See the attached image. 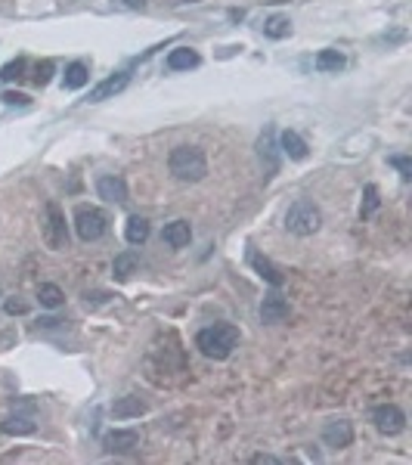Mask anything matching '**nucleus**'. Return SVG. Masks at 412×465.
<instances>
[{
	"label": "nucleus",
	"instance_id": "f8f14e48",
	"mask_svg": "<svg viewBox=\"0 0 412 465\" xmlns=\"http://www.w3.org/2000/svg\"><path fill=\"white\" fill-rule=\"evenodd\" d=\"M279 152L288 155L292 162H304L310 149H307V143H304V137L298 131H282L279 134Z\"/></svg>",
	"mask_w": 412,
	"mask_h": 465
},
{
	"label": "nucleus",
	"instance_id": "6e6552de",
	"mask_svg": "<svg viewBox=\"0 0 412 465\" xmlns=\"http://www.w3.org/2000/svg\"><path fill=\"white\" fill-rule=\"evenodd\" d=\"M322 443L332 450H347L353 443V425L347 419H335L322 428Z\"/></svg>",
	"mask_w": 412,
	"mask_h": 465
},
{
	"label": "nucleus",
	"instance_id": "9b49d317",
	"mask_svg": "<svg viewBox=\"0 0 412 465\" xmlns=\"http://www.w3.org/2000/svg\"><path fill=\"white\" fill-rule=\"evenodd\" d=\"M97 192H99V199H106V202H112V205L127 202V183L121 180V177H115V174L99 177V180H97Z\"/></svg>",
	"mask_w": 412,
	"mask_h": 465
},
{
	"label": "nucleus",
	"instance_id": "2f4dec72",
	"mask_svg": "<svg viewBox=\"0 0 412 465\" xmlns=\"http://www.w3.org/2000/svg\"><path fill=\"white\" fill-rule=\"evenodd\" d=\"M125 3L130 6V10H143V6H146V0H125Z\"/></svg>",
	"mask_w": 412,
	"mask_h": 465
},
{
	"label": "nucleus",
	"instance_id": "39448f33",
	"mask_svg": "<svg viewBox=\"0 0 412 465\" xmlns=\"http://www.w3.org/2000/svg\"><path fill=\"white\" fill-rule=\"evenodd\" d=\"M43 242H47L53 252L69 248V224H65V214L56 202H47V224H43Z\"/></svg>",
	"mask_w": 412,
	"mask_h": 465
},
{
	"label": "nucleus",
	"instance_id": "2eb2a0df",
	"mask_svg": "<svg viewBox=\"0 0 412 465\" xmlns=\"http://www.w3.org/2000/svg\"><path fill=\"white\" fill-rule=\"evenodd\" d=\"M288 317V301L279 295H267L264 304H260V320L264 323H282Z\"/></svg>",
	"mask_w": 412,
	"mask_h": 465
},
{
	"label": "nucleus",
	"instance_id": "473e14b6",
	"mask_svg": "<svg viewBox=\"0 0 412 465\" xmlns=\"http://www.w3.org/2000/svg\"><path fill=\"white\" fill-rule=\"evenodd\" d=\"M186 3H199V0H186Z\"/></svg>",
	"mask_w": 412,
	"mask_h": 465
},
{
	"label": "nucleus",
	"instance_id": "b1692460",
	"mask_svg": "<svg viewBox=\"0 0 412 465\" xmlns=\"http://www.w3.org/2000/svg\"><path fill=\"white\" fill-rule=\"evenodd\" d=\"M316 69L320 71H341L344 56L338 53V50H320V53H316Z\"/></svg>",
	"mask_w": 412,
	"mask_h": 465
},
{
	"label": "nucleus",
	"instance_id": "9d476101",
	"mask_svg": "<svg viewBox=\"0 0 412 465\" xmlns=\"http://www.w3.org/2000/svg\"><path fill=\"white\" fill-rule=\"evenodd\" d=\"M127 81H130L127 71H115V75H108L106 81H99L97 87L90 90V96H87V99H90V103H103V99H112L115 93H121V90L127 87Z\"/></svg>",
	"mask_w": 412,
	"mask_h": 465
},
{
	"label": "nucleus",
	"instance_id": "c85d7f7f",
	"mask_svg": "<svg viewBox=\"0 0 412 465\" xmlns=\"http://www.w3.org/2000/svg\"><path fill=\"white\" fill-rule=\"evenodd\" d=\"M0 99H3L6 106H19V109H25V106L31 103V96H25V93H16V90H6Z\"/></svg>",
	"mask_w": 412,
	"mask_h": 465
},
{
	"label": "nucleus",
	"instance_id": "0eeeda50",
	"mask_svg": "<svg viewBox=\"0 0 412 465\" xmlns=\"http://www.w3.org/2000/svg\"><path fill=\"white\" fill-rule=\"evenodd\" d=\"M257 155H260V162H264V177L270 180L279 171V143H276V131H273V127H267V131L260 134Z\"/></svg>",
	"mask_w": 412,
	"mask_h": 465
},
{
	"label": "nucleus",
	"instance_id": "6ab92c4d",
	"mask_svg": "<svg viewBox=\"0 0 412 465\" xmlns=\"http://www.w3.org/2000/svg\"><path fill=\"white\" fill-rule=\"evenodd\" d=\"M34 419L31 416H19V413H13V416H6L0 422V431L10 434V438H22V434H34Z\"/></svg>",
	"mask_w": 412,
	"mask_h": 465
},
{
	"label": "nucleus",
	"instance_id": "20e7f679",
	"mask_svg": "<svg viewBox=\"0 0 412 465\" xmlns=\"http://www.w3.org/2000/svg\"><path fill=\"white\" fill-rule=\"evenodd\" d=\"M108 230V220H106V214L99 211V208H93V205H81V208L75 211V233H78V239H84V242H97V239H103Z\"/></svg>",
	"mask_w": 412,
	"mask_h": 465
},
{
	"label": "nucleus",
	"instance_id": "393cba45",
	"mask_svg": "<svg viewBox=\"0 0 412 465\" xmlns=\"http://www.w3.org/2000/svg\"><path fill=\"white\" fill-rule=\"evenodd\" d=\"M378 205H381V199H378V186L375 183H369L366 189H363V205H360V217H372L375 211H378Z\"/></svg>",
	"mask_w": 412,
	"mask_h": 465
},
{
	"label": "nucleus",
	"instance_id": "4be33fe9",
	"mask_svg": "<svg viewBox=\"0 0 412 465\" xmlns=\"http://www.w3.org/2000/svg\"><path fill=\"white\" fill-rule=\"evenodd\" d=\"M38 301H41V307H47V310H56V307L65 304V292L56 282H43L38 289Z\"/></svg>",
	"mask_w": 412,
	"mask_h": 465
},
{
	"label": "nucleus",
	"instance_id": "423d86ee",
	"mask_svg": "<svg viewBox=\"0 0 412 465\" xmlns=\"http://www.w3.org/2000/svg\"><path fill=\"white\" fill-rule=\"evenodd\" d=\"M372 422L381 434H400L406 428V413L397 403H378L372 410Z\"/></svg>",
	"mask_w": 412,
	"mask_h": 465
},
{
	"label": "nucleus",
	"instance_id": "ddd939ff",
	"mask_svg": "<svg viewBox=\"0 0 412 465\" xmlns=\"http://www.w3.org/2000/svg\"><path fill=\"white\" fill-rule=\"evenodd\" d=\"M162 239L168 242L171 248H186V245L192 242V227H190V220H171V224H164Z\"/></svg>",
	"mask_w": 412,
	"mask_h": 465
},
{
	"label": "nucleus",
	"instance_id": "aec40b11",
	"mask_svg": "<svg viewBox=\"0 0 412 465\" xmlns=\"http://www.w3.org/2000/svg\"><path fill=\"white\" fill-rule=\"evenodd\" d=\"M87 81H90V69H87L84 62H71V66L65 69V75H62V87L65 90H81V87H87Z\"/></svg>",
	"mask_w": 412,
	"mask_h": 465
},
{
	"label": "nucleus",
	"instance_id": "a878e982",
	"mask_svg": "<svg viewBox=\"0 0 412 465\" xmlns=\"http://www.w3.org/2000/svg\"><path fill=\"white\" fill-rule=\"evenodd\" d=\"M25 69H28L25 59H13V62H6V66L0 69V78H3L6 84H10V81H19V78H25Z\"/></svg>",
	"mask_w": 412,
	"mask_h": 465
},
{
	"label": "nucleus",
	"instance_id": "c756f323",
	"mask_svg": "<svg viewBox=\"0 0 412 465\" xmlns=\"http://www.w3.org/2000/svg\"><path fill=\"white\" fill-rule=\"evenodd\" d=\"M3 310L10 313V317H25V313H28V304H25V301H19V298H6Z\"/></svg>",
	"mask_w": 412,
	"mask_h": 465
},
{
	"label": "nucleus",
	"instance_id": "7ed1b4c3",
	"mask_svg": "<svg viewBox=\"0 0 412 465\" xmlns=\"http://www.w3.org/2000/svg\"><path fill=\"white\" fill-rule=\"evenodd\" d=\"M322 227V211L307 199H298L292 208L285 211V230L294 236H313Z\"/></svg>",
	"mask_w": 412,
	"mask_h": 465
},
{
	"label": "nucleus",
	"instance_id": "412c9836",
	"mask_svg": "<svg viewBox=\"0 0 412 465\" xmlns=\"http://www.w3.org/2000/svg\"><path fill=\"white\" fill-rule=\"evenodd\" d=\"M136 267H140V261H136L134 252H121L115 255V264H112V276L118 279V282H125V279H130L136 273Z\"/></svg>",
	"mask_w": 412,
	"mask_h": 465
},
{
	"label": "nucleus",
	"instance_id": "f03ea898",
	"mask_svg": "<svg viewBox=\"0 0 412 465\" xmlns=\"http://www.w3.org/2000/svg\"><path fill=\"white\" fill-rule=\"evenodd\" d=\"M168 168L177 180L183 183H199L208 174V159L199 146H177L168 159Z\"/></svg>",
	"mask_w": 412,
	"mask_h": 465
},
{
	"label": "nucleus",
	"instance_id": "cd10ccee",
	"mask_svg": "<svg viewBox=\"0 0 412 465\" xmlns=\"http://www.w3.org/2000/svg\"><path fill=\"white\" fill-rule=\"evenodd\" d=\"M388 162L394 164L397 171H400V177H403V180H412V162L406 159V155H390Z\"/></svg>",
	"mask_w": 412,
	"mask_h": 465
},
{
	"label": "nucleus",
	"instance_id": "5701e85b",
	"mask_svg": "<svg viewBox=\"0 0 412 465\" xmlns=\"http://www.w3.org/2000/svg\"><path fill=\"white\" fill-rule=\"evenodd\" d=\"M264 34H267V38H273V41L288 38V34H292V22H288V16H270L264 22Z\"/></svg>",
	"mask_w": 412,
	"mask_h": 465
},
{
	"label": "nucleus",
	"instance_id": "f3484780",
	"mask_svg": "<svg viewBox=\"0 0 412 465\" xmlns=\"http://www.w3.org/2000/svg\"><path fill=\"white\" fill-rule=\"evenodd\" d=\"M199 53L190 47H177V50H171L168 53V59H164V66H168L171 71H186V69H195L199 66Z\"/></svg>",
	"mask_w": 412,
	"mask_h": 465
},
{
	"label": "nucleus",
	"instance_id": "a211bd4d",
	"mask_svg": "<svg viewBox=\"0 0 412 465\" xmlns=\"http://www.w3.org/2000/svg\"><path fill=\"white\" fill-rule=\"evenodd\" d=\"M149 233H152L149 220L140 217V214H130L127 224H125V239L130 242V245H143V242L149 239Z\"/></svg>",
	"mask_w": 412,
	"mask_h": 465
},
{
	"label": "nucleus",
	"instance_id": "bb28decb",
	"mask_svg": "<svg viewBox=\"0 0 412 465\" xmlns=\"http://www.w3.org/2000/svg\"><path fill=\"white\" fill-rule=\"evenodd\" d=\"M53 59H43V62H38V66H34V84H38V87H43V84H50V78H53Z\"/></svg>",
	"mask_w": 412,
	"mask_h": 465
},
{
	"label": "nucleus",
	"instance_id": "4468645a",
	"mask_svg": "<svg viewBox=\"0 0 412 465\" xmlns=\"http://www.w3.org/2000/svg\"><path fill=\"white\" fill-rule=\"evenodd\" d=\"M248 264H251V267H255V273H257L260 279H264V282L276 285V289H279L282 282H285V276H282L279 270L273 267V261H270V257H264L260 252H251V255H248Z\"/></svg>",
	"mask_w": 412,
	"mask_h": 465
},
{
	"label": "nucleus",
	"instance_id": "7c9ffc66",
	"mask_svg": "<svg viewBox=\"0 0 412 465\" xmlns=\"http://www.w3.org/2000/svg\"><path fill=\"white\" fill-rule=\"evenodd\" d=\"M251 462H255V465H276L279 459H276V456H267V453H257V456H251Z\"/></svg>",
	"mask_w": 412,
	"mask_h": 465
},
{
	"label": "nucleus",
	"instance_id": "1a4fd4ad",
	"mask_svg": "<svg viewBox=\"0 0 412 465\" xmlns=\"http://www.w3.org/2000/svg\"><path fill=\"white\" fill-rule=\"evenodd\" d=\"M103 447L108 453H134L136 447H140V434L134 431V428H115V431H108L103 438Z\"/></svg>",
	"mask_w": 412,
	"mask_h": 465
},
{
	"label": "nucleus",
	"instance_id": "f257e3e1",
	"mask_svg": "<svg viewBox=\"0 0 412 465\" xmlns=\"http://www.w3.org/2000/svg\"><path fill=\"white\" fill-rule=\"evenodd\" d=\"M236 345H239V329L233 323H214L195 335V348H199L208 360H227Z\"/></svg>",
	"mask_w": 412,
	"mask_h": 465
},
{
	"label": "nucleus",
	"instance_id": "dca6fc26",
	"mask_svg": "<svg viewBox=\"0 0 412 465\" xmlns=\"http://www.w3.org/2000/svg\"><path fill=\"white\" fill-rule=\"evenodd\" d=\"M143 413H146V400H140V397H118L112 403L115 419H140Z\"/></svg>",
	"mask_w": 412,
	"mask_h": 465
}]
</instances>
